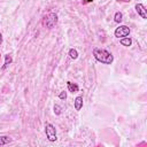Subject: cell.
Instances as JSON below:
<instances>
[{"label":"cell","instance_id":"4","mask_svg":"<svg viewBox=\"0 0 147 147\" xmlns=\"http://www.w3.org/2000/svg\"><path fill=\"white\" fill-rule=\"evenodd\" d=\"M130 33V29L126 25H119L116 30H115V37L119 38V37H127Z\"/></svg>","mask_w":147,"mask_h":147},{"label":"cell","instance_id":"13","mask_svg":"<svg viewBox=\"0 0 147 147\" xmlns=\"http://www.w3.org/2000/svg\"><path fill=\"white\" fill-rule=\"evenodd\" d=\"M54 113H55L56 115H60V114H61V107H60L59 105H55V106H54Z\"/></svg>","mask_w":147,"mask_h":147},{"label":"cell","instance_id":"6","mask_svg":"<svg viewBox=\"0 0 147 147\" xmlns=\"http://www.w3.org/2000/svg\"><path fill=\"white\" fill-rule=\"evenodd\" d=\"M67 85H68V90H69V92H71V93H76V92H78V85L77 84H74V83H71V82H68L67 83Z\"/></svg>","mask_w":147,"mask_h":147},{"label":"cell","instance_id":"11","mask_svg":"<svg viewBox=\"0 0 147 147\" xmlns=\"http://www.w3.org/2000/svg\"><path fill=\"white\" fill-rule=\"evenodd\" d=\"M115 22H117V23H121L122 22V20H123V15H122V13H119V11H117L116 14H115Z\"/></svg>","mask_w":147,"mask_h":147},{"label":"cell","instance_id":"5","mask_svg":"<svg viewBox=\"0 0 147 147\" xmlns=\"http://www.w3.org/2000/svg\"><path fill=\"white\" fill-rule=\"evenodd\" d=\"M136 10H137L138 15H140L142 18H147L146 9H145V6H144L142 3H137V5H136Z\"/></svg>","mask_w":147,"mask_h":147},{"label":"cell","instance_id":"9","mask_svg":"<svg viewBox=\"0 0 147 147\" xmlns=\"http://www.w3.org/2000/svg\"><path fill=\"white\" fill-rule=\"evenodd\" d=\"M121 44H122L123 46H126V47H129V46H131V44H132V40H131V38H129V37H125V38H122V39H121Z\"/></svg>","mask_w":147,"mask_h":147},{"label":"cell","instance_id":"15","mask_svg":"<svg viewBox=\"0 0 147 147\" xmlns=\"http://www.w3.org/2000/svg\"><path fill=\"white\" fill-rule=\"evenodd\" d=\"M117 1H119V2H130L131 0H117Z\"/></svg>","mask_w":147,"mask_h":147},{"label":"cell","instance_id":"1","mask_svg":"<svg viewBox=\"0 0 147 147\" xmlns=\"http://www.w3.org/2000/svg\"><path fill=\"white\" fill-rule=\"evenodd\" d=\"M93 55H94L96 61H99L103 64H110L114 61V57H113L111 53H109L108 51H106L103 48H94L93 49Z\"/></svg>","mask_w":147,"mask_h":147},{"label":"cell","instance_id":"12","mask_svg":"<svg viewBox=\"0 0 147 147\" xmlns=\"http://www.w3.org/2000/svg\"><path fill=\"white\" fill-rule=\"evenodd\" d=\"M10 63H11V56L8 54V55H6V61H5V64H3V67H2V68H3V69H6Z\"/></svg>","mask_w":147,"mask_h":147},{"label":"cell","instance_id":"8","mask_svg":"<svg viewBox=\"0 0 147 147\" xmlns=\"http://www.w3.org/2000/svg\"><path fill=\"white\" fill-rule=\"evenodd\" d=\"M11 141V138L7 137V136H0V146L2 145H7Z\"/></svg>","mask_w":147,"mask_h":147},{"label":"cell","instance_id":"7","mask_svg":"<svg viewBox=\"0 0 147 147\" xmlns=\"http://www.w3.org/2000/svg\"><path fill=\"white\" fill-rule=\"evenodd\" d=\"M82 107H83V96H77L75 99V109L80 110Z\"/></svg>","mask_w":147,"mask_h":147},{"label":"cell","instance_id":"2","mask_svg":"<svg viewBox=\"0 0 147 147\" xmlns=\"http://www.w3.org/2000/svg\"><path fill=\"white\" fill-rule=\"evenodd\" d=\"M56 23H57V15L54 13H49L42 18V25L47 29L54 28Z\"/></svg>","mask_w":147,"mask_h":147},{"label":"cell","instance_id":"14","mask_svg":"<svg viewBox=\"0 0 147 147\" xmlns=\"http://www.w3.org/2000/svg\"><path fill=\"white\" fill-rule=\"evenodd\" d=\"M59 98H60V99H62V100H63V99H65V98H67V92H64V91H63V92H61V93L59 94Z\"/></svg>","mask_w":147,"mask_h":147},{"label":"cell","instance_id":"16","mask_svg":"<svg viewBox=\"0 0 147 147\" xmlns=\"http://www.w3.org/2000/svg\"><path fill=\"white\" fill-rule=\"evenodd\" d=\"M1 42H2V36H1V33H0V45H1Z\"/></svg>","mask_w":147,"mask_h":147},{"label":"cell","instance_id":"3","mask_svg":"<svg viewBox=\"0 0 147 147\" xmlns=\"http://www.w3.org/2000/svg\"><path fill=\"white\" fill-rule=\"evenodd\" d=\"M45 132H46V137L48 138L49 141H55L56 138V130L55 126L51 123H46L45 124Z\"/></svg>","mask_w":147,"mask_h":147},{"label":"cell","instance_id":"18","mask_svg":"<svg viewBox=\"0 0 147 147\" xmlns=\"http://www.w3.org/2000/svg\"><path fill=\"white\" fill-rule=\"evenodd\" d=\"M0 60H1V56H0Z\"/></svg>","mask_w":147,"mask_h":147},{"label":"cell","instance_id":"10","mask_svg":"<svg viewBox=\"0 0 147 147\" xmlns=\"http://www.w3.org/2000/svg\"><path fill=\"white\" fill-rule=\"evenodd\" d=\"M69 56H70L71 59H74V60H76V59L78 57V52H77L75 48H71V49L69 51Z\"/></svg>","mask_w":147,"mask_h":147},{"label":"cell","instance_id":"17","mask_svg":"<svg viewBox=\"0 0 147 147\" xmlns=\"http://www.w3.org/2000/svg\"><path fill=\"white\" fill-rule=\"evenodd\" d=\"M93 0H84V2H92Z\"/></svg>","mask_w":147,"mask_h":147}]
</instances>
